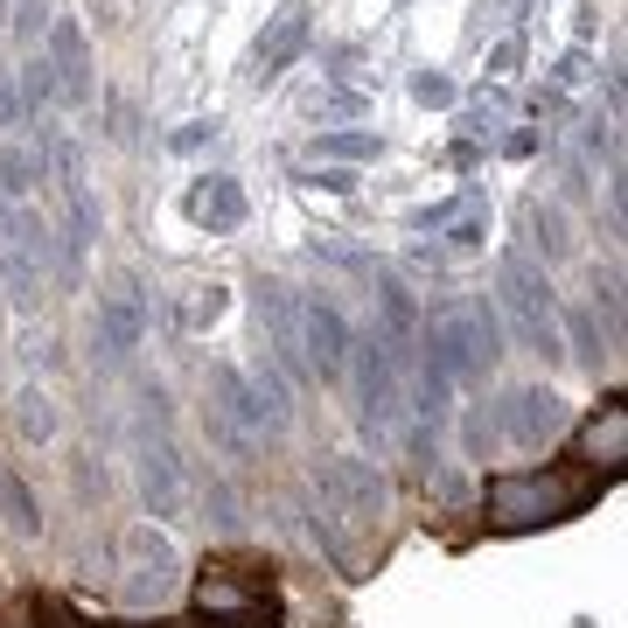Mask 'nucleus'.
Returning <instances> with one entry per match:
<instances>
[{
  "instance_id": "f257e3e1",
  "label": "nucleus",
  "mask_w": 628,
  "mask_h": 628,
  "mask_svg": "<svg viewBox=\"0 0 628 628\" xmlns=\"http://www.w3.org/2000/svg\"><path fill=\"white\" fill-rule=\"evenodd\" d=\"M594 496H601V475L586 468H524V475H489L482 510L496 530H538V524H566Z\"/></svg>"
},
{
  "instance_id": "f03ea898",
  "label": "nucleus",
  "mask_w": 628,
  "mask_h": 628,
  "mask_svg": "<svg viewBox=\"0 0 628 628\" xmlns=\"http://www.w3.org/2000/svg\"><path fill=\"white\" fill-rule=\"evenodd\" d=\"M426 364L447 377V385H482L503 356V321L489 300H441L426 321Z\"/></svg>"
},
{
  "instance_id": "7ed1b4c3",
  "label": "nucleus",
  "mask_w": 628,
  "mask_h": 628,
  "mask_svg": "<svg viewBox=\"0 0 628 628\" xmlns=\"http://www.w3.org/2000/svg\"><path fill=\"white\" fill-rule=\"evenodd\" d=\"M356 370V419L377 447H406V350H391L385 335L350 342Z\"/></svg>"
},
{
  "instance_id": "20e7f679",
  "label": "nucleus",
  "mask_w": 628,
  "mask_h": 628,
  "mask_svg": "<svg viewBox=\"0 0 628 628\" xmlns=\"http://www.w3.org/2000/svg\"><path fill=\"white\" fill-rule=\"evenodd\" d=\"M496 308L517 329V342L545 364H566V342H559V300H551L545 273L530 265V252H503L496 259Z\"/></svg>"
},
{
  "instance_id": "39448f33",
  "label": "nucleus",
  "mask_w": 628,
  "mask_h": 628,
  "mask_svg": "<svg viewBox=\"0 0 628 628\" xmlns=\"http://www.w3.org/2000/svg\"><path fill=\"white\" fill-rule=\"evenodd\" d=\"M189 607H196L209 628H273L279 621V601L265 594L259 580H244L238 566H209L196 580V594H189Z\"/></svg>"
},
{
  "instance_id": "423d86ee",
  "label": "nucleus",
  "mask_w": 628,
  "mask_h": 628,
  "mask_svg": "<svg viewBox=\"0 0 628 628\" xmlns=\"http://www.w3.org/2000/svg\"><path fill=\"white\" fill-rule=\"evenodd\" d=\"M315 489H321V503L350 524H385L391 517V482L364 454H335L329 468H315Z\"/></svg>"
},
{
  "instance_id": "0eeeda50",
  "label": "nucleus",
  "mask_w": 628,
  "mask_h": 628,
  "mask_svg": "<svg viewBox=\"0 0 628 628\" xmlns=\"http://www.w3.org/2000/svg\"><path fill=\"white\" fill-rule=\"evenodd\" d=\"M119 551H126V601H133V607H168V601H175V586H182V551L168 545L155 524H133L126 538H119Z\"/></svg>"
},
{
  "instance_id": "6e6552de",
  "label": "nucleus",
  "mask_w": 628,
  "mask_h": 628,
  "mask_svg": "<svg viewBox=\"0 0 628 628\" xmlns=\"http://www.w3.org/2000/svg\"><path fill=\"white\" fill-rule=\"evenodd\" d=\"M294 335H300V364H308L321 385L350 370V342L356 335H350V321H342L335 300H300V308H294Z\"/></svg>"
},
{
  "instance_id": "1a4fd4ad",
  "label": "nucleus",
  "mask_w": 628,
  "mask_h": 628,
  "mask_svg": "<svg viewBox=\"0 0 628 628\" xmlns=\"http://www.w3.org/2000/svg\"><path fill=\"white\" fill-rule=\"evenodd\" d=\"M140 335H147V287L133 273H119L99 294V350H105V364L133 356V350H140Z\"/></svg>"
},
{
  "instance_id": "9d476101",
  "label": "nucleus",
  "mask_w": 628,
  "mask_h": 628,
  "mask_svg": "<svg viewBox=\"0 0 628 628\" xmlns=\"http://www.w3.org/2000/svg\"><path fill=\"white\" fill-rule=\"evenodd\" d=\"M496 426H503V441H517V447H545V441H559V433H566V398L545 391V385H517L503 398Z\"/></svg>"
},
{
  "instance_id": "9b49d317",
  "label": "nucleus",
  "mask_w": 628,
  "mask_h": 628,
  "mask_svg": "<svg viewBox=\"0 0 628 628\" xmlns=\"http://www.w3.org/2000/svg\"><path fill=\"white\" fill-rule=\"evenodd\" d=\"M140 496L155 517H182L189 510V475H182V454L161 441V433H140Z\"/></svg>"
},
{
  "instance_id": "f8f14e48",
  "label": "nucleus",
  "mask_w": 628,
  "mask_h": 628,
  "mask_svg": "<svg viewBox=\"0 0 628 628\" xmlns=\"http://www.w3.org/2000/svg\"><path fill=\"white\" fill-rule=\"evenodd\" d=\"M308 35H315V22H308V8H300V0H294V8H279V14H273V28H265V35H259V49H252V78H259V84H273L279 70H294V56L308 49Z\"/></svg>"
},
{
  "instance_id": "ddd939ff",
  "label": "nucleus",
  "mask_w": 628,
  "mask_h": 628,
  "mask_svg": "<svg viewBox=\"0 0 628 628\" xmlns=\"http://www.w3.org/2000/svg\"><path fill=\"white\" fill-rule=\"evenodd\" d=\"M49 70H56V99L64 105H84L91 99V43H84V28L70 22H49Z\"/></svg>"
},
{
  "instance_id": "4468645a",
  "label": "nucleus",
  "mask_w": 628,
  "mask_h": 628,
  "mask_svg": "<svg viewBox=\"0 0 628 628\" xmlns=\"http://www.w3.org/2000/svg\"><path fill=\"white\" fill-rule=\"evenodd\" d=\"M419 231L441 238L447 252H482V244H489V203H482V196L441 203V209H426V217H419Z\"/></svg>"
},
{
  "instance_id": "2eb2a0df",
  "label": "nucleus",
  "mask_w": 628,
  "mask_h": 628,
  "mask_svg": "<svg viewBox=\"0 0 628 628\" xmlns=\"http://www.w3.org/2000/svg\"><path fill=\"white\" fill-rule=\"evenodd\" d=\"M580 461H594V468H607V475L628 461V406H621V391L580 426Z\"/></svg>"
},
{
  "instance_id": "dca6fc26",
  "label": "nucleus",
  "mask_w": 628,
  "mask_h": 628,
  "mask_svg": "<svg viewBox=\"0 0 628 628\" xmlns=\"http://www.w3.org/2000/svg\"><path fill=\"white\" fill-rule=\"evenodd\" d=\"M294 287H279V279H265L259 287V329H265V342H273V364L279 370H300V335H294Z\"/></svg>"
},
{
  "instance_id": "f3484780",
  "label": "nucleus",
  "mask_w": 628,
  "mask_h": 628,
  "mask_svg": "<svg viewBox=\"0 0 628 628\" xmlns=\"http://www.w3.org/2000/svg\"><path fill=\"white\" fill-rule=\"evenodd\" d=\"M209 406H217V412H231L238 426H252L259 441H273V419H265L259 391L244 385V370H238V364H209Z\"/></svg>"
},
{
  "instance_id": "a211bd4d",
  "label": "nucleus",
  "mask_w": 628,
  "mask_h": 628,
  "mask_svg": "<svg viewBox=\"0 0 628 628\" xmlns=\"http://www.w3.org/2000/svg\"><path fill=\"white\" fill-rule=\"evenodd\" d=\"M189 217H196L203 231H238L244 224V189L231 175H203L189 189Z\"/></svg>"
},
{
  "instance_id": "6ab92c4d",
  "label": "nucleus",
  "mask_w": 628,
  "mask_h": 628,
  "mask_svg": "<svg viewBox=\"0 0 628 628\" xmlns=\"http://www.w3.org/2000/svg\"><path fill=\"white\" fill-rule=\"evenodd\" d=\"M49 175V140L43 147H0V196L8 203H28Z\"/></svg>"
},
{
  "instance_id": "aec40b11",
  "label": "nucleus",
  "mask_w": 628,
  "mask_h": 628,
  "mask_svg": "<svg viewBox=\"0 0 628 628\" xmlns=\"http://www.w3.org/2000/svg\"><path fill=\"white\" fill-rule=\"evenodd\" d=\"M524 231H530V244L545 252V265L573 259V224H566V209H559V203L530 196V203H524Z\"/></svg>"
},
{
  "instance_id": "412c9836",
  "label": "nucleus",
  "mask_w": 628,
  "mask_h": 628,
  "mask_svg": "<svg viewBox=\"0 0 628 628\" xmlns=\"http://www.w3.org/2000/svg\"><path fill=\"white\" fill-rule=\"evenodd\" d=\"M56 426H64V412H56V398H49L43 385H28L22 398H14V433H22L28 447H49Z\"/></svg>"
},
{
  "instance_id": "4be33fe9",
  "label": "nucleus",
  "mask_w": 628,
  "mask_h": 628,
  "mask_svg": "<svg viewBox=\"0 0 628 628\" xmlns=\"http://www.w3.org/2000/svg\"><path fill=\"white\" fill-rule=\"evenodd\" d=\"M244 385L259 391V406H265V419H273V433H287V419H294V391H287V370H279L273 356H259V364L244 370Z\"/></svg>"
},
{
  "instance_id": "5701e85b",
  "label": "nucleus",
  "mask_w": 628,
  "mask_h": 628,
  "mask_svg": "<svg viewBox=\"0 0 628 628\" xmlns=\"http://www.w3.org/2000/svg\"><path fill=\"white\" fill-rule=\"evenodd\" d=\"M377 315H385V342H391V350H412L419 308H412V294L398 287V279H377Z\"/></svg>"
},
{
  "instance_id": "b1692460",
  "label": "nucleus",
  "mask_w": 628,
  "mask_h": 628,
  "mask_svg": "<svg viewBox=\"0 0 628 628\" xmlns=\"http://www.w3.org/2000/svg\"><path fill=\"white\" fill-rule=\"evenodd\" d=\"M559 342H566V356H580L586 370H601L607 335H601V321L586 315V308H566V315H559Z\"/></svg>"
},
{
  "instance_id": "393cba45",
  "label": "nucleus",
  "mask_w": 628,
  "mask_h": 628,
  "mask_svg": "<svg viewBox=\"0 0 628 628\" xmlns=\"http://www.w3.org/2000/svg\"><path fill=\"white\" fill-rule=\"evenodd\" d=\"M601 321L607 350H621V265H594V308H586Z\"/></svg>"
},
{
  "instance_id": "a878e982",
  "label": "nucleus",
  "mask_w": 628,
  "mask_h": 628,
  "mask_svg": "<svg viewBox=\"0 0 628 628\" xmlns=\"http://www.w3.org/2000/svg\"><path fill=\"white\" fill-rule=\"evenodd\" d=\"M203 433H209V447H224L231 461H259V447H265L252 426H238V419L217 412V406H203Z\"/></svg>"
},
{
  "instance_id": "bb28decb",
  "label": "nucleus",
  "mask_w": 628,
  "mask_h": 628,
  "mask_svg": "<svg viewBox=\"0 0 628 628\" xmlns=\"http://www.w3.org/2000/svg\"><path fill=\"white\" fill-rule=\"evenodd\" d=\"M315 161H377V133H315Z\"/></svg>"
},
{
  "instance_id": "cd10ccee",
  "label": "nucleus",
  "mask_w": 628,
  "mask_h": 628,
  "mask_svg": "<svg viewBox=\"0 0 628 628\" xmlns=\"http://www.w3.org/2000/svg\"><path fill=\"white\" fill-rule=\"evenodd\" d=\"M0 510H8V524L22 530V538H35V530H43V517H35V496H28L22 475H0Z\"/></svg>"
},
{
  "instance_id": "c85d7f7f",
  "label": "nucleus",
  "mask_w": 628,
  "mask_h": 628,
  "mask_svg": "<svg viewBox=\"0 0 628 628\" xmlns=\"http://www.w3.org/2000/svg\"><path fill=\"white\" fill-rule=\"evenodd\" d=\"M14 91H22V112H28V105H49V99H56V70H49V56H28L22 78H14Z\"/></svg>"
},
{
  "instance_id": "c756f323",
  "label": "nucleus",
  "mask_w": 628,
  "mask_h": 628,
  "mask_svg": "<svg viewBox=\"0 0 628 628\" xmlns=\"http://www.w3.org/2000/svg\"><path fill=\"white\" fill-rule=\"evenodd\" d=\"M586 147L607 161V182H621V140H615V119H586Z\"/></svg>"
},
{
  "instance_id": "7c9ffc66",
  "label": "nucleus",
  "mask_w": 628,
  "mask_h": 628,
  "mask_svg": "<svg viewBox=\"0 0 628 628\" xmlns=\"http://www.w3.org/2000/svg\"><path fill=\"white\" fill-rule=\"evenodd\" d=\"M468 126H475V133H496V126H510V99H503V91H482V99L468 105Z\"/></svg>"
},
{
  "instance_id": "2f4dec72",
  "label": "nucleus",
  "mask_w": 628,
  "mask_h": 628,
  "mask_svg": "<svg viewBox=\"0 0 628 628\" xmlns=\"http://www.w3.org/2000/svg\"><path fill=\"white\" fill-rule=\"evenodd\" d=\"M412 99H419V105H454L461 91H454V78H441V70H419V78H412Z\"/></svg>"
},
{
  "instance_id": "473e14b6",
  "label": "nucleus",
  "mask_w": 628,
  "mask_h": 628,
  "mask_svg": "<svg viewBox=\"0 0 628 628\" xmlns=\"http://www.w3.org/2000/svg\"><path fill=\"white\" fill-rule=\"evenodd\" d=\"M231 300H224V287H196V300H189V329H209Z\"/></svg>"
},
{
  "instance_id": "72a5a7b5",
  "label": "nucleus",
  "mask_w": 628,
  "mask_h": 628,
  "mask_svg": "<svg viewBox=\"0 0 628 628\" xmlns=\"http://www.w3.org/2000/svg\"><path fill=\"white\" fill-rule=\"evenodd\" d=\"M517 64H524V43H517V35H503V43L496 49H489V78H517Z\"/></svg>"
},
{
  "instance_id": "f704fd0d",
  "label": "nucleus",
  "mask_w": 628,
  "mask_h": 628,
  "mask_svg": "<svg viewBox=\"0 0 628 628\" xmlns=\"http://www.w3.org/2000/svg\"><path fill=\"white\" fill-rule=\"evenodd\" d=\"M203 503H209V524H224V530H231V524H244V517H238V496H231L224 482H209V496H203Z\"/></svg>"
},
{
  "instance_id": "c9c22d12",
  "label": "nucleus",
  "mask_w": 628,
  "mask_h": 628,
  "mask_svg": "<svg viewBox=\"0 0 628 628\" xmlns=\"http://www.w3.org/2000/svg\"><path fill=\"white\" fill-rule=\"evenodd\" d=\"M551 84H559V91L586 84V49H566V56H559V70H551Z\"/></svg>"
},
{
  "instance_id": "e433bc0d",
  "label": "nucleus",
  "mask_w": 628,
  "mask_h": 628,
  "mask_svg": "<svg viewBox=\"0 0 628 628\" xmlns=\"http://www.w3.org/2000/svg\"><path fill=\"white\" fill-rule=\"evenodd\" d=\"M22 126V91H14V70H0V133Z\"/></svg>"
},
{
  "instance_id": "4c0bfd02",
  "label": "nucleus",
  "mask_w": 628,
  "mask_h": 628,
  "mask_svg": "<svg viewBox=\"0 0 628 628\" xmlns=\"http://www.w3.org/2000/svg\"><path fill=\"white\" fill-rule=\"evenodd\" d=\"M329 112H364V99H356V91H321V99H315V119H329Z\"/></svg>"
},
{
  "instance_id": "58836bf2",
  "label": "nucleus",
  "mask_w": 628,
  "mask_h": 628,
  "mask_svg": "<svg viewBox=\"0 0 628 628\" xmlns=\"http://www.w3.org/2000/svg\"><path fill=\"white\" fill-rule=\"evenodd\" d=\"M35 628H91V621H78V615H70V607H43V615H35Z\"/></svg>"
},
{
  "instance_id": "ea45409f",
  "label": "nucleus",
  "mask_w": 628,
  "mask_h": 628,
  "mask_svg": "<svg viewBox=\"0 0 628 628\" xmlns=\"http://www.w3.org/2000/svg\"><path fill=\"white\" fill-rule=\"evenodd\" d=\"M308 182H321V189H335V196H342V189H356V175H350V168H315Z\"/></svg>"
},
{
  "instance_id": "a19ab883",
  "label": "nucleus",
  "mask_w": 628,
  "mask_h": 628,
  "mask_svg": "<svg viewBox=\"0 0 628 628\" xmlns=\"http://www.w3.org/2000/svg\"><path fill=\"white\" fill-rule=\"evenodd\" d=\"M530 147H538V133H530V126H517V133H503V155H517V161H524Z\"/></svg>"
},
{
  "instance_id": "79ce46f5",
  "label": "nucleus",
  "mask_w": 628,
  "mask_h": 628,
  "mask_svg": "<svg viewBox=\"0 0 628 628\" xmlns=\"http://www.w3.org/2000/svg\"><path fill=\"white\" fill-rule=\"evenodd\" d=\"M14 28H22V35H35V28H49V22H43V0H22V14H14Z\"/></svg>"
},
{
  "instance_id": "37998d69",
  "label": "nucleus",
  "mask_w": 628,
  "mask_h": 628,
  "mask_svg": "<svg viewBox=\"0 0 628 628\" xmlns=\"http://www.w3.org/2000/svg\"><path fill=\"white\" fill-rule=\"evenodd\" d=\"M0 22H8V14H0Z\"/></svg>"
}]
</instances>
